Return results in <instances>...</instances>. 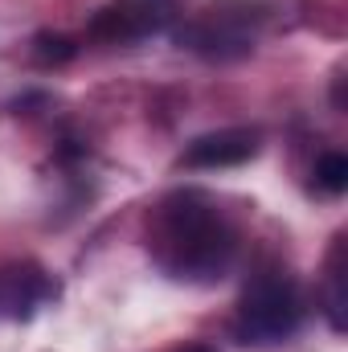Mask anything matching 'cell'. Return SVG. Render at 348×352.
<instances>
[{
	"label": "cell",
	"mask_w": 348,
	"mask_h": 352,
	"mask_svg": "<svg viewBox=\"0 0 348 352\" xmlns=\"http://www.w3.org/2000/svg\"><path fill=\"white\" fill-rule=\"evenodd\" d=\"M152 250H156V263L173 278L213 283L230 270L238 254V238L201 192H180L173 201H164L156 213Z\"/></svg>",
	"instance_id": "obj_1"
},
{
	"label": "cell",
	"mask_w": 348,
	"mask_h": 352,
	"mask_svg": "<svg viewBox=\"0 0 348 352\" xmlns=\"http://www.w3.org/2000/svg\"><path fill=\"white\" fill-rule=\"evenodd\" d=\"M299 324H303V295L295 278H287L283 270H262L238 303L234 336L242 344H283L299 332Z\"/></svg>",
	"instance_id": "obj_2"
},
{
	"label": "cell",
	"mask_w": 348,
	"mask_h": 352,
	"mask_svg": "<svg viewBox=\"0 0 348 352\" xmlns=\"http://www.w3.org/2000/svg\"><path fill=\"white\" fill-rule=\"evenodd\" d=\"M156 25H160L156 4H148V0H111V4H102V8L90 16L87 33L94 37V41L123 45V41H140V37H148Z\"/></svg>",
	"instance_id": "obj_3"
},
{
	"label": "cell",
	"mask_w": 348,
	"mask_h": 352,
	"mask_svg": "<svg viewBox=\"0 0 348 352\" xmlns=\"http://www.w3.org/2000/svg\"><path fill=\"white\" fill-rule=\"evenodd\" d=\"M58 295V283L41 270V266H4L0 270V316L4 320H21L33 316L45 299Z\"/></svg>",
	"instance_id": "obj_4"
},
{
	"label": "cell",
	"mask_w": 348,
	"mask_h": 352,
	"mask_svg": "<svg viewBox=\"0 0 348 352\" xmlns=\"http://www.w3.org/2000/svg\"><path fill=\"white\" fill-rule=\"evenodd\" d=\"M259 131L254 127H226V131H209L201 140L188 144L184 164L188 168H234L242 160H250L259 152Z\"/></svg>",
	"instance_id": "obj_5"
},
{
	"label": "cell",
	"mask_w": 348,
	"mask_h": 352,
	"mask_svg": "<svg viewBox=\"0 0 348 352\" xmlns=\"http://www.w3.org/2000/svg\"><path fill=\"white\" fill-rule=\"evenodd\" d=\"M316 184H320L324 192H345L348 188V156L328 152V156L316 164Z\"/></svg>",
	"instance_id": "obj_6"
},
{
	"label": "cell",
	"mask_w": 348,
	"mask_h": 352,
	"mask_svg": "<svg viewBox=\"0 0 348 352\" xmlns=\"http://www.w3.org/2000/svg\"><path fill=\"white\" fill-rule=\"evenodd\" d=\"M37 45H41L37 54H41L45 62H50V58H54V62H66V58H74V45H70L66 37H37Z\"/></svg>",
	"instance_id": "obj_7"
},
{
	"label": "cell",
	"mask_w": 348,
	"mask_h": 352,
	"mask_svg": "<svg viewBox=\"0 0 348 352\" xmlns=\"http://www.w3.org/2000/svg\"><path fill=\"white\" fill-rule=\"evenodd\" d=\"M180 352H217V349H209V344H188V349H180Z\"/></svg>",
	"instance_id": "obj_8"
}]
</instances>
